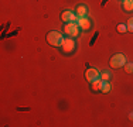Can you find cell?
Wrapping results in <instances>:
<instances>
[{"instance_id": "6da1fadb", "label": "cell", "mask_w": 133, "mask_h": 127, "mask_svg": "<svg viewBox=\"0 0 133 127\" xmlns=\"http://www.w3.org/2000/svg\"><path fill=\"white\" fill-rule=\"evenodd\" d=\"M62 41H64V37H62V34L58 33V31H50V33L47 34V43L52 47H61Z\"/></svg>"}, {"instance_id": "7a4b0ae2", "label": "cell", "mask_w": 133, "mask_h": 127, "mask_svg": "<svg viewBox=\"0 0 133 127\" xmlns=\"http://www.w3.org/2000/svg\"><path fill=\"white\" fill-rule=\"evenodd\" d=\"M110 68H113V69H119V68H122V66H125V64H126V57L123 55V54H115V55L110 58Z\"/></svg>"}, {"instance_id": "3957f363", "label": "cell", "mask_w": 133, "mask_h": 127, "mask_svg": "<svg viewBox=\"0 0 133 127\" xmlns=\"http://www.w3.org/2000/svg\"><path fill=\"white\" fill-rule=\"evenodd\" d=\"M64 31L69 37H77L78 34H79V25L77 23H74V21H68L64 27Z\"/></svg>"}, {"instance_id": "277c9868", "label": "cell", "mask_w": 133, "mask_h": 127, "mask_svg": "<svg viewBox=\"0 0 133 127\" xmlns=\"http://www.w3.org/2000/svg\"><path fill=\"white\" fill-rule=\"evenodd\" d=\"M75 47H77V44H75V41L72 40V38H65V40L62 41L61 50L64 54H71L72 51L75 50Z\"/></svg>"}, {"instance_id": "5b68a950", "label": "cell", "mask_w": 133, "mask_h": 127, "mask_svg": "<svg viewBox=\"0 0 133 127\" xmlns=\"http://www.w3.org/2000/svg\"><path fill=\"white\" fill-rule=\"evenodd\" d=\"M85 79H87L89 83H92V82L96 81V79H99V72H98L95 68L87 69V72H85Z\"/></svg>"}, {"instance_id": "8992f818", "label": "cell", "mask_w": 133, "mask_h": 127, "mask_svg": "<svg viewBox=\"0 0 133 127\" xmlns=\"http://www.w3.org/2000/svg\"><path fill=\"white\" fill-rule=\"evenodd\" d=\"M61 20L65 21V23H68V21H75V20H78V18H77V16H75L72 11L65 10V11L61 13Z\"/></svg>"}, {"instance_id": "52a82bcc", "label": "cell", "mask_w": 133, "mask_h": 127, "mask_svg": "<svg viewBox=\"0 0 133 127\" xmlns=\"http://www.w3.org/2000/svg\"><path fill=\"white\" fill-rule=\"evenodd\" d=\"M77 24L79 25V28H82V30H89L91 28V21L88 20L87 17H78V20H77Z\"/></svg>"}, {"instance_id": "ba28073f", "label": "cell", "mask_w": 133, "mask_h": 127, "mask_svg": "<svg viewBox=\"0 0 133 127\" xmlns=\"http://www.w3.org/2000/svg\"><path fill=\"white\" fill-rule=\"evenodd\" d=\"M77 16L78 17H87L88 16V7L87 6H84V4L78 6L77 7Z\"/></svg>"}, {"instance_id": "9c48e42d", "label": "cell", "mask_w": 133, "mask_h": 127, "mask_svg": "<svg viewBox=\"0 0 133 127\" xmlns=\"http://www.w3.org/2000/svg\"><path fill=\"white\" fill-rule=\"evenodd\" d=\"M122 6L126 11H133V0H123Z\"/></svg>"}, {"instance_id": "30bf717a", "label": "cell", "mask_w": 133, "mask_h": 127, "mask_svg": "<svg viewBox=\"0 0 133 127\" xmlns=\"http://www.w3.org/2000/svg\"><path fill=\"white\" fill-rule=\"evenodd\" d=\"M102 85H103V81L102 79H96L95 82H92V89L95 92H99L102 89Z\"/></svg>"}, {"instance_id": "8fae6325", "label": "cell", "mask_w": 133, "mask_h": 127, "mask_svg": "<svg viewBox=\"0 0 133 127\" xmlns=\"http://www.w3.org/2000/svg\"><path fill=\"white\" fill-rule=\"evenodd\" d=\"M110 90H112V85L109 83V81H108V82H103V85H102V89H101V92H102V93H109Z\"/></svg>"}, {"instance_id": "7c38bea8", "label": "cell", "mask_w": 133, "mask_h": 127, "mask_svg": "<svg viewBox=\"0 0 133 127\" xmlns=\"http://www.w3.org/2000/svg\"><path fill=\"white\" fill-rule=\"evenodd\" d=\"M110 78H112V74H110L109 71H103L102 74H101V79H102L103 82H108Z\"/></svg>"}, {"instance_id": "4fadbf2b", "label": "cell", "mask_w": 133, "mask_h": 127, "mask_svg": "<svg viewBox=\"0 0 133 127\" xmlns=\"http://www.w3.org/2000/svg\"><path fill=\"white\" fill-rule=\"evenodd\" d=\"M125 71L128 74H132L133 72V62H126L125 64Z\"/></svg>"}, {"instance_id": "5bb4252c", "label": "cell", "mask_w": 133, "mask_h": 127, "mask_svg": "<svg viewBox=\"0 0 133 127\" xmlns=\"http://www.w3.org/2000/svg\"><path fill=\"white\" fill-rule=\"evenodd\" d=\"M116 30H118L120 34H123V33H126V30H128V27H126L125 24H119L118 27H116Z\"/></svg>"}, {"instance_id": "9a60e30c", "label": "cell", "mask_w": 133, "mask_h": 127, "mask_svg": "<svg viewBox=\"0 0 133 127\" xmlns=\"http://www.w3.org/2000/svg\"><path fill=\"white\" fill-rule=\"evenodd\" d=\"M126 27H128V30H129V31H132V33H133V17H132V18H129L128 25H126Z\"/></svg>"}, {"instance_id": "2e32d148", "label": "cell", "mask_w": 133, "mask_h": 127, "mask_svg": "<svg viewBox=\"0 0 133 127\" xmlns=\"http://www.w3.org/2000/svg\"><path fill=\"white\" fill-rule=\"evenodd\" d=\"M129 119H130V120H133V112H130V113H129Z\"/></svg>"}]
</instances>
